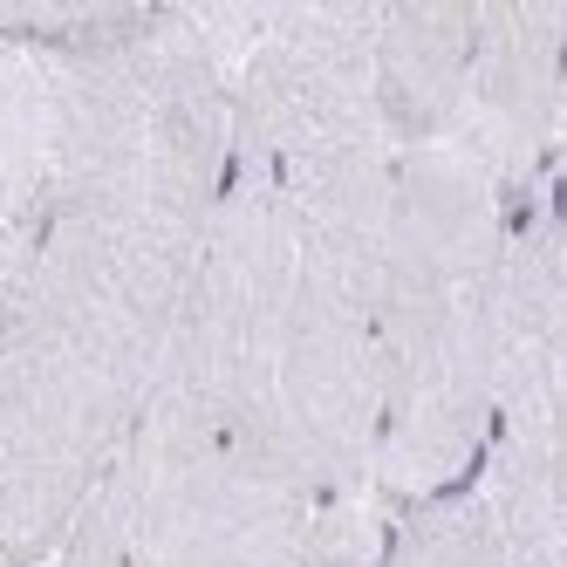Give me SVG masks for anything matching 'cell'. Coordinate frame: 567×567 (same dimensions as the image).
Segmentation results:
<instances>
[{
  "label": "cell",
  "mask_w": 567,
  "mask_h": 567,
  "mask_svg": "<svg viewBox=\"0 0 567 567\" xmlns=\"http://www.w3.org/2000/svg\"><path fill=\"white\" fill-rule=\"evenodd\" d=\"M62 172V90L55 49L0 34V321L14 315L42 254Z\"/></svg>",
  "instance_id": "obj_6"
},
{
  "label": "cell",
  "mask_w": 567,
  "mask_h": 567,
  "mask_svg": "<svg viewBox=\"0 0 567 567\" xmlns=\"http://www.w3.org/2000/svg\"><path fill=\"white\" fill-rule=\"evenodd\" d=\"M151 567H301L315 493L260 444L144 411L103 465Z\"/></svg>",
  "instance_id": "obj_3"
},
{
  "label": "cell",
  "mask_w": 567,
  "mask_h": 567,
  "mask_svg": "<svg viewBox=\"0 0 567 567\" xmlns=\"http://www.w3.org/2000/svg\"><path fill=\"white\" fill-rule=\"evenodd\" d=\"M370 62L390 144H444L472 69V0H377Z\"/></svg>",
  "instance_id": "obj_7"
},
{
  "label": "cell",
  "mask_w": 567,
  "mask_h": 567,
  "mask_svg": "<svg viewBox=\"0 0 567 567\" xmlns=\"http://www.w3.org/2000/svg\"><path fill=\"white\" fill-rule=\"evenodd\" d=\"M506 185L458 144L396 151L377 260V499L472 478L493 431V321L513 226Z\"/></svg>",
  "instance_id": "obj_1"
},
{
  "label": "cell",
  "mask_w": 567,
  "mask_h": 567,
  "mask_svg": "<svg viewBox=\"0 0 567 567\" xmlns=\"http://www.w3.org/2000/svg\"><path fill=\"white\" fill-rule=\"evenodd\" d=\"M288 308H295V226L254 172L226 165V192L198 233L144 411H165L192 431L254 437L280 336H288Z\"/></svg>",
  "instance_id": "obj_2"
},
{
  "label": "cell",
  "mask_w": 567,
  "mask_h": 567,
  "mask_svg": "<svg viewBox=\"0 0 567 567\" xmlns=\"http://www.w3.org/2000/svg\"><path fill=\"white\" fill-rule=\"evenodd\" d=\"M567 116V0H472V69L452 116L465 157L526 198L560 172Z\"/></svg>",
  "instance_id": "obj_5"
},
{
  "label": "cell",
  "mask_w": 567,
  "mask_h": 567,
  "mask_svg": "<svg viewBox=\"0 0 567 567\" xmlns=\"http://www.w3.org/2000/svg\"><path fill=\"white\" fill-rule=\"evenodd\" d=\"M377 274L295 247V308L247 444L315 499L377 493Z\"/></svg>",
  "instance_id": "obj_4"
}]
</instances>
